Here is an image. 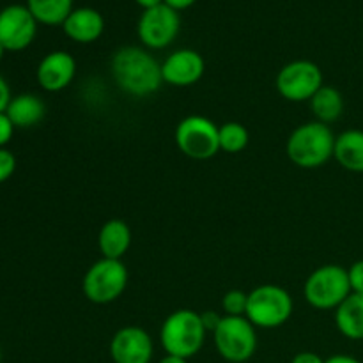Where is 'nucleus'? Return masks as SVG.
<instances>
[{"mask_svg": "<svg viewBox=\"0 0 363 363\" xmlns=\"http://www.w3.org/2000/svg\"><path fill=\"white\" fill-rule=\"evenodd\" d=\"M347 277H350L351 293L363 294V261H357L350 269H347Z\"/></svg>", "mask_w": 363, "mask_h": 363, "instance_id": "nucleus-25", "label": "nucleus"}, {"mask_svg": "<svg viewBox=\"0 0 363 363\" xmlns=\"http://www.w3.org/2000/svg\"><path fill=\"white\" fill-rule=\"evenodd\" d=\"M291 363H325L318 353H311V351H303V353H298L296 357H293Z\"/></svg>", "mask_w": 363, "mask_h": 363, "instance_id": "nucleus-29", "label": "nucleus"}, {"mask_svg": "<svg viewBox=\"0 0 363 363\" xmlns=\"http://www.w3.org/2000/svg\"><path fill=\"white\" fill-rule=\"evenodd\" d=\"M27 7L38 23L62 25L73 11V0H27Z\"/></svg>", "mask_w": 363, "mask_h": 363, "instance_id": "nucleus-21", "label": "nucleus"}, {"mask_svg": "<svg viewBox=\"0 0 363 363\" xmlns=\"http://www.w3.org/2000/svg\"><path fill=\"white\" fill-rule=\"evenodd\" d=\"M128 286V269L123 261L99 259L96 261L82 280L85 298L96 305H106L121 298Z\"/></svg>", "mask_w": 363, "mask_h": 363, "instance_id": "nucleus-7", "label": "nucleus"}, {"mask_svg": "<svg viewBox=\"0 0 363 363\" xmlns=\"http://www.w3.org/2000/svg\"><path fill=\"white\" fill-rule=\"evenodd\" d=\"M351 294L347 269L339 264H325L308 275L303 296L318 311H333Z\"/></svg>", "mask_w": 363, "mask_h": 363, "instance_id": "nucleus-5", "label": "nucleus"}, {"mask_svg": "<svg viewBox=\"0 0 363 363\" xmlns=\"http://www.w3.org/2000/svg\"><path fill=\"white\" fill-rule=\"evenodd\" d=\"M38 20L27 6H7L0 11V45L6 52L25 50L35 38Z\"/></svg>", "mask_w": 363, "mask_h": 363, "instance_id": "nucleus-11", "label": "nucleus"}, {"mask_svg": "<svg viewBox=\"0 0 363 363\" xmlns=\"http://www.w3.org/2000/svg\"><path fill=\"white\" fill-rule=\"evenodd\" d=\"M325 363H362V362L357 360L354 357H350V354H333V357H330L328 360H325Z\"/></svg>", "mask_w": 363, "mask_h": 363, "instance_id": "nucleus-31", "label": "nucleus"}, {"mask_svg": "<svg viewBox=\"0 0 363 363\" xmlns=\"http://www.w3.org/2000/svg\"><path fill=\"white\" fill-rule=\"evenodd\" d=\"M323 71L311 60H294L286 64L277 74V91L287 101H311L312 96L323 87Z\"/></svg>", "mask_w": 363, "mask_h": 363, "instance_id": "nucleus-9", "label": "nucleus"}, {"mask_svg": "<svg viewBox=\"0 0 363 363\" xmlns=\"http://www.w3.org/2000/svg\"><path fill=\"white\" fill-rule=\"evenodd\" d=\"M77 74V62L73 55L67 52L57 50V52L48 53L38 66V84L45 89L46 92H59L69 87Z\"/></svg>", "mask_w": 363, "mask_h": 363, "instance_id": "nucleus-14", "label": "nucleus"}, {"mask_svg": "<svg viewBox=\"0 0 363 363\" xmlns=\"http://www.w3.org/2000/svg\"><path fill=\"white\" fill-rule=\"evenodd\" d=\"M116 84L135 98L155 94L163 84L162 64L138 46H123L112 57Z\"/></svg>", "mask_w": 363, "mask_h": 363, "instance_id": "nucleus-1", "label": "nucleus"}, {"mask_svg": "<svg viewBox=\"0 0 363 363\" xmlns=\"http://www.w3.org/2000/svg\"><path fill=\"white\" fill-rule=\"evenodd\" d=\"M4 53H6V48H4V46H2V45H0V60H2Z\"/></svg>", "mask_w": 363, "mask_h": 363, "instance_id": "nucleus-34", "label": "nucleus"}, {"mask_svg": "<svg viewBox=\"0 0 363 363\" xmlns=\"http://www.w3.org/2000/svg\"><path fill=\"white\" fill-rule=\"evenodd\" d=\"M155 344L140 326H124L110 340V358L113 363H151Z\"/></svg>", "mask_w": 363, "mask_h": 363, "instance_id": "nucleus-12", "label": "nucleus"}, {"mask_svg": "<svg viewBox=\"0 0 363 363\" xmlns=\"http://www.w3.org/2000/svg\"><path fill=\"white\" fill-rule=\"evenodd\" d=\"M248 305V294L240 289H233L222 298V308L227 315H245Z\"/></svg>", "mask_w": 363, "mask_h": 363, "instance_id": "nucleus-23", "label": "nucleus"}, {"mask_svg": "<svg viewBox=\"0 0 363 363\" xmlns=\"http://www.w3.org/2000/svg\"><path fill=\"white\" fill-rule=\"evenodd\" d=\"M16 170V158L11 151L0 147V184L6 183Z\"/></svg>", "mask_w": 363, "mask_h": 363, "instance_id": "nucleus-24", "label": "nucleus"}, {"mask_svg": "<svg viewBox=\"0 0 363 363\" xmlns=\"http://www.w3.org/2000/svg\"><path fill=\"white\" fill-rule=\"evenodd\" d=\"M335 135L328 124L311 121L298 126L287 138V156L300 169H318L333 158Z\"/></svg>", "mask_w": 363, "mask_h": 363, "instance_id": "nucleus-2", "label": "nucleus"}, {"mask_svg": "<svg viewBox=\"0 0 363 363\" xmlns=\"http://www.w3.org/2000/svg\"><path fill=\"white\" fill-rule=\"evenodd\" d=\"M179 13L167 4L145 9L138 20V38L147 48L162 50L169 46L179 34Z\"/></svg>", "mask_w": 363, "mask_h": 363, "instance_id": "nucleus-10", "label": "nucleus"}, {"mask_svg": "<svg viewBox=\"0 0 363 363\" xmlns=\"http://www.w3.org/2000/svg\"><path fill=\"white\" fill-rule=\"evenodd\" d=\"M158 363H188V360L181 357H174V354H165Z\"/></svg>", "mask_w": 363, "mask_h": 363, "instance_id": "nucleus-33", "label": "nucleus"}, {"mask_svg": "<svg viewBox=\"0 0 363 363\" xmlns=\"http://www.w3.org/2000/svg\"><path fill=\"white\" fill-rule=\"evenodd\" d=\"M62 28L64 34L69 39L87 45L99 39V35L105 30V20L101 13L92 7H80V9L71 11V14L62 23Z\"/></svg>", "mask_w": 363, "mask_h": 363, "instance_id": "nucleus-15", "label": "nucleus"}, {"mask_svg": "<svg viewBox=\"0 0 363 363\" xmlns=\"http://www.w3.org/2000/svg\"><path fill=\"white\" fill-rule=\"evenodd\" d=\"M335 325L346 339L363 340V294L351 293L335 308Z\"/></svg>", "mask_w": 363, "mask_h": 363, "instance_id": "nucleus-17", "label": "nucleus"}, {"mask_svg": "<svg viewBox=\"0 0 363 363\" xmlns=\"http://www.w3.org/2000/svg\"><path fill=\"white\" fill-rule=\"evenodd\" d=\"M14 133V124L11 123V119L7 117L6 112H0V147L7 145L13 138Z\"/></svg>", "mask_w": 363, "mask_h": 363, "instance_id": "nucleus-26", "label": "nucleus"}, {"mask_svg": "<svg viewBox=\"0 0 363 363\" xmlns=\"http://www.w3.org/2000/svg\"><path fill=\"white\" fill-rule=\"evenodd\" d=\"M333 158L347 172L363 174V131L347 130L335 138Z\"/></svg>", "mask_w": 363, "mask_h": 363, "instance_id": "nucleus-18", "label": "nucleus"}, {"mask_svg": "<svg viewBox=\"0 0 363 363\" xmlns=\"http://www.w3.org/2000/svg\"><path fill=\"white\" fill-rule=\"evenodd\" d=\"M293 314V298L284 287L264 284L248 293V305L245 318L255 328H280Z\"/></svg>", "mask_w": 363, "mask_h": 363, "instance_id": "nucleus-4", "label": "nucleus"}, {"mask_svg": "<svg viewBox=\"0 0 363 363\" xmlns=\"http://www.w3.org/2000/svg\"><path fill=\"white\" fill-rule=\"evenodd\" d=\"M11 103V89L7 82L0 77V112H6L7 105Z\"/></svg>", "mask_w": 363, "mask_h": 363, "instance_id": "nucleus-28", "label": "nucleus"}, {"mask_svg": "<svg viewBox=\"0 0 363 363\" xmlns=\"http://www.w3.org/2000/svg\"><path fill=\"white\" fill-rule=\"evenodd\" d=\"M201 319H202V325H204V328L208 330V332H215L216 326L220 325V321H222V315L216 314V312H202L201 314Z\"/></svg>", "mask_w": 363, "mask_h": 363, "instance_id": "nucleus-27", "label": "nucleus"}, {"mask_svg": "<svg viewBox=\"0 0 363 363\" xmlns=\"http://www.w3.org/2000/svg\"><path fill=\"white\" fill-rule=\"evenodd\" d=\"M206 333L208 330L202 325L201 314L190 308H179L163 321L160 328V342L167 354L188 360L202 350Z\"/></svg>", "mask_w": 363, "mask_h": 363, "instance_id": "nucleus-3", "label": "nucleus"}, {"mask_svg": "<svg viewBox=\"0 0 363 363\" xmlns=\"http://www.w3.org/2000/svg\"><path fill=\"white\" fill-rule=\"evenodd\" d=\"M135 2H137L140 7H144L145 11V9H151V7L160 6V4H163V0H135Z\"/></svg>", "mask_w": 363, "mask_h": 363, "instance_id": "nucleus-32", "label": "nucleus"}, {"mask_svg": "<svg viewBox=\"0 0 363 363\" xmlns=\"http://www.w3.org/2000/svg\"><path fill=\"white\" fill-rule=\"evenodd\" d=\"M218 137H220V151H225L229 155H236L241 152L248 145L250 135L248 130L241 123H230L222 124L218 128Z\"/></svg>", "mask_w": 363, "mask_h": 363, "instance_id": "nucleus-22", "label": "nucleus"}, {"mask_svg": "<svg viewBox=\"0 0 363 363\" xmlns=\"http://www.w3.org/2000/svg\"><path fill=\"white\" fill-rule=\"evenodd\" d=\"M213 339L220 357L230 363L248 362L257 350L255 326L245 315H223Z\"/></svg>", "mask_w": 363, "mask_h": 363, "instance_id": "nucleus-6", "label": "nucleus"}, {"mask_svg": "<svg viewBox=\"0 0 363 363\" xmlns=\"http://www.w3.org/2000/svg\"><path fill=\"white\" fill-rule=\"evenodd\" d=\"M311 108L315 119L323 124L335 123L344 110V98L339 89L332 85H323L311 99Z\"/></svg>", "mask_w": 363, "mask_h": 363, "instance_id": "nucleus-20", "label": "nucleus"}, {"mask_svg": "<svg viewBox=\"0 0 363 363\" xmlns=\"http://www.w3.org/2000/svg\"><path fill=\"white\" fill-rule=\"evenodd\" d=\"M131 245V230L123 220H108L101 225L98 234L99 252L105 259H116L121 261Z\"/></svg>", "mask_w": 363, "mask_h": 363, "instance_id": "nucleus-16", "label": "nucleus"}, {"mask_svg": "<svg viewBox=\"0 0 363 363\" xmlns=\"http://www.w3.org/2000/svg\"><path fill=\"white\" fill-rule=\"evenodd\" d=\"M206 62L195 50L183 48L170 53L162 64L163 82L174 87H190L202 78Z\"/></svg>", "mask_w": 363, "mask_h": 363, "instance_id": "nucleus-13", "label": "nucleus"}, {"mask_svg": "<svg viewBox=\"0 0 363 363\" xmlns=\"http://www.w3.org/2000/svg\"><path fill=\"white\" fill-rule=\"evenodd\" d=\"M218 128L211 119L204 116H188L177 124L176 145L184 156L191 160L213 158L220 151Z\"/></svg>", "mask_w": 363, "mask_h": 363, "instance_id": "nucleus-8", "label": "nucleus"}, {"mask_svg": "<svg viewBox=\"0 0 363 363\" xmlns=\"http://www.w3.org/2000/svg\"><path fill=\"white\" fill-rule=\"evenodd\" d=\"M197 2V0H163V4H167L169 7H172V9H176L177 13L183 9H188L190 6H194V4Z\"/></svg>", "mask_w": 363, "mask_h": 363, "instance_id": "nucleus-30", "label": "nucleus"}, {"mask_svg": "<svg viewBox=\"0 0 363 363\" xmlns=\"http://www.w3.org/2000/svg\"><path fill=\"white\" fill-rule=\"evenodd\" d=\"M45 103L35 94H20L11 98L7 105V117L14 128H32L45 117Z\"/></svg>", "mask_w": 363, "mask_h": 363, "instance_id": "nucleus-19", "label": "nucleus"}]
</instances>
